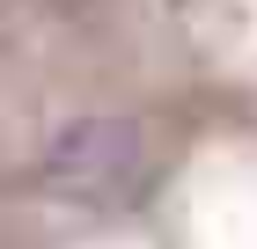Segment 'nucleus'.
Masks as SVG:
<instances>
[{"instance_id": "obj_1", "label": "nucleus", "mask_w": 257, "mask_h": 249, "mask_svg": "<svg viewBox=\"0 0 257 249\" xmlns=\"http://www.w3.org/2000/svg\"><path fill=\"white\" fill-rule=\"evenodd\" d=\"M37 176L52 191L81 198V205H125V198L147 183V132H140V117H125V110L66 117V125L44 132Z\"/></svg>"}, {"instance_id": "obj_2", "label": "nucleus", "mask_w": 257, "mask_h": 249, "mask_svg": "<svg viewBox=\"0 0 257 249\" xmlns=\"http://www.w3.org/2000/svg\"><path fill=\"white\" fill-rule=\"evenodd\" d=\"M59 8H74V0H59Z\"/></svg>"}]
</instances>
